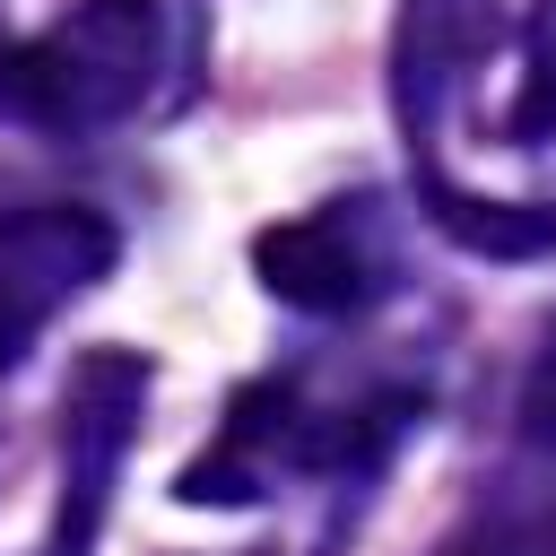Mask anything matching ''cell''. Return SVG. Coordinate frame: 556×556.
I'll return each instance as SVG.
<instances>
[{
    "label": "cell",
    "instance_id": "7a4b0ae2",
    "mask_svg": "<svg viewBox=\"0 0 556 556\" xmlns=\"http://www.w3.org/2000/svg\"><path fill=\"white\" fill-rule=\"evenodd\" d=\"M148 391H156V365L139 348H87L70 365V382H61V495H52V530L35 556H87L104 539L122 460H130L139 417H148Z\"/></svg>",
    "mask_w": 556,
    "mask_h": 556
},
{
    "label": "cell",
    "instance_id": "6da1fadb",
    "mask_svg": "<svg viewBox=\"0 0 556 556\" xmlns=\"http://www.w3.org/2000/svg\"><path fill=\"white\" fill-rule=\"evenodd\" d=\"M165 70V9L156 0H78L26 43H0V130L35 139H96L122 130Z\"/></svg>",
    "mask_w": 556,
    "mask_h": 556
},
{
    "label": "cell",
    "instance_id": "52a82bcc",
    "mask_svg": "<svg viewBox=\"0 0 556 556\" xmlns=\"http://www.w3.org/2000/svg\"><path fill=\"white\" fill-rule=\"evenodd\" d=\"M417 200H426V226L478 261H556V208L547 200H486V191L443 182L434 165L417 174Z\"/></svg>",
    "mask_w": 556,
    "mask_h": 556
},
{
    "label": "cell",
    "instance_id": "277c9868",
    "mask_svg": "<svg viewBox=\"0 0 556 556\" xmlns=\"http://www.w3.org/2000/svg\"><path fill=\"white\" fill-rule=\"evenodd\" d=\"M374 208L382 200H330L313 217L261 226L252 235L261 287L287 313H313V321H356L365 304H382L400 278H391V243H382V217Z\"/></svg>",
    "mask_w": 556,
    "mask_h": 556
},
{
    "label": "cell",
    "instance_id": "ba28073f",
    "mask_svg": "<svg viewBox=\"0 0 556 556\" xmlns=\"http://www.w3.org/2000/svg\"><path fill=\"white\" fill-rule=\"evenodd\" d=\"M513 417H521V452L556 469V321H547V339H539V356L521 374V408Z\"/></svg>",
    "mask_w": 556,
    "mask_h": 556
},
{
    "label": "cell",
    "instance_id": "8992f818",
    "mask_svg": "<svg viewBox=\"0 0 556 556\" xmlns=\"http://www.w3.org/2000/svg\"><path fill=\"white\" fill-rule=\"evenodd\" d=\"M495 43H504V9L495 0H400V26H391V113H400V139H408L417 174L434 165V130H443L452 87Z\"/></svg>",
    "mask_w": 556,
    "mask_h": 556
},
{
    "label": "cell",
    "instance_id": "5b68a950",
    "mask_svg": "<svg viewBox=\"0 0 556 556\" xmlns=\"http://www.w3.org/2000/svg\"><path fill=\"white\" fill-rule=\"evenodd\" d=\"M304 426H313V400L295 374H252L217 434L182 460L174 478V504H261L278 495V478H304Z\"/></svg>",
    "mask_w": 556,
    "mask_h": 556
},
{
    "label": "cell",
    "instance_id": "3957f363",
    "mask_svg": "<svg viewBox=\"0 0 556 556\" xmlns=\"http://www.w3.org/2000/svg\"><path fill=\"white\" fill-rule=\"evenodd\" d=\"M122 226L87 200H26L0 208V374L35 356V339L113 278Z\"/></svg>",
    "mask_w": 556,
    "mask_h": 556
}]
</instances>
